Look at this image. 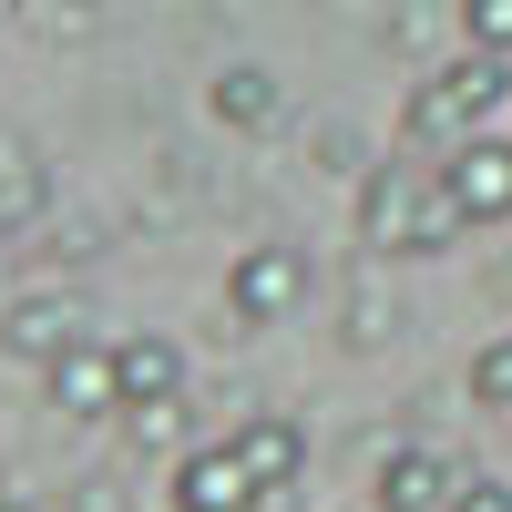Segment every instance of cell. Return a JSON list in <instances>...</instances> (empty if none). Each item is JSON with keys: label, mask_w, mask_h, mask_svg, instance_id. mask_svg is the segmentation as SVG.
<instances>
[{"label": "cell", "mask_w": 512, "mask_h": 512, "mask_svg": "<svg viewBox=\"0 0 512 512\" xmlns=\"http://www.w3.org/2000/svg\"><path fill=\"white\" fill-rule=\"evenodd\" d=\"M502 113H512V62H502V52H461V62H441V72L410 93L400 144H410V154H461L472 134H492Z\"/></svg>", "instance_id": "cell-1"}, {"label": "cell", "mask_w": 512, "mask_h": 512, "mask_svg": "<svg viewBox=\"0 0 512 512\" xmlns=\"http://www.w3.org/2000/svg\"><path fill=\"white\" fill-rule=\"evenodd\" d=\"M308 287H318V267H308V246H287V236H267V246H246L236 267H226V318L256 338V328H287L297 308H308Z\"/></svg>", "instance_id": "cell-2"}, {"label": "cell", "mask_w": 512, "mask_h": 512, "mask_svg": "<svg viewBox=\"0 0 512 512\" xmlns=\"http://www.w3.org/2000/svg\"><path fill=\"white\" fill-rule=\"evenodd\" d=\"M41 400H52L62 420H123V359L103 349V338H72V349L41 369Z\"/></svg>", "instance_id": "cell-3"}, {"label": "cell", "mask_w": 512, "mask_h": 512, "mask_svg": "<svg viewBox=\"0 0 512 512\" xmlns=\"http://www.w3.org/2000/svg\"><path fill=\"white\" fill-rule=\"evenodd\" d=\"M175 512H267V482L236 461V441H195L175 461V492H164Z\"/></svg>", "instance_id": "cell-4"}, {"label": "cell", "mask_w": 512, "mask_h": 512, "mask_svg": "<svg viewBox=\"0 0 512 512\" xmlns=\"http://www.w3.org/2000/svg\"><path fill=\"white\" fill-rule=\"evenodd\" d=\"M441 185L461 205V226H502L512 216V134H472L461 154H441Z\"/></svg>", "instance_id": "cell-5"}, {"label": "cell", "mask_w": 512, "mask_h": 512, "mask_svg": "<svg viewBox=\"0 0 512 512\" xmlns=\"http://www.w3.org/2000/svg\"><path fill=\"white\" fill-rule=\"evenodd\" d=\"M72 338H82V297L72 287H41V297H11V308H0V349L31 359V369H52Z\"/></svg>", "instance_id": "cell-6"}, {"label": "cell", "mask_w": 512, "mask_h": 512, "mask_svg": "<svg viewBox=\"0 0 512 512\" xmlns=\"http://www.w3.org/2000/svg\"><path fill=\"white\" fill-rule=\"evenodd\" d=\"M451 461L431 441H400L390 461H379V482H369V512H451Z\"/></svg>", "instance_id": "cell-7"}, {"label": "cell", "mask_w": 512, "mask_h": 512, "mask_svg": "<svg viewBox=\"0 0 512 512\" xmlns=\"http://www.w3.org/2000/svg\"><path fill=\"white\" fill-rule=\"evenodd\" d=\"M205 113L226 123V134H277V113H287V82L267 62H226L216 82H205Z\"/></svg>", "instance_id": "cell-8"}, {"label": "cell", "mask_w": 512, "mask_h": 512, "mask_svg": "<svg viewBox=\"0 0 512 512\" xmlns=\"http://www.w3.org/2000/svg\"><path fill=\"white\" fill-rule=\"evenodd\" d=\"M226 441H236V461H246L267 492H297V472H308V431H297L287 410H246Z\"/></svg>", "instance_id": "cell-9"}, {"label": "cell", "mask_w": 512, "mask_h": 512, "mask_svg": "<svg viewBox=\"0 0 512 512\" xmlns=\"http://www.w3.org/2000/svg\"><path fill=\"white\" fill-rule=\"evenodd\" d=\"M113 359H123V410L185 400V349H175L164 328H134V338H113Z\"/></svg>", "instance_id": "cell-10"}, {"label": "cell", "mask_w": 512, "mask_h": 512, "mask_svg": "<svg viewBox=\"0 0 512 512\" xmlns=\"http://www.w3.org/2000/svg\"><path fill=\"white\" fill-rule=\"evenodd\" d=\"M400 338V297H390V277H349L338 287V349L349 359H379Z\"/></svg>", "instance_id": "cell-11"}, {"label": "cell", "mask_w": 512, "mask_h": 512, "mask_svg": "<svg viewBox=\"0 0 512 512\" xmlns=\"http://www.w3.org/2000/svg\"><path fill=\"white\" fill-rule=\"evenodd\" d=\"M369 164H379V154L359 144V123H349V113H328V123H308V175H328V185H359Z\"/></svg>", "instance_id": "cell-12"}, {"label": "cell", "mask_w": 512, "mask_h": 512, "mask_svg": "<svg viewBox=\"0 0 512 512\" xmlns=\"http://www.w3.org/2000/svg\"><path fill=\"white\" fill-rule=\"evenodd\" d=\"M461 390H472V410H512V328L472 349V369H461Z\"/></svg>", "instance_id": "cell-13"}, {"label": "cell", "mask_w": 512, "mask_h": 512, "mask_svg": "<svg viewBox=\"0 0 512 512\" xmlns=\"http://www.w3.org/2000/svg\"><path fill=\"white\" fill-rule=\"evenodd\" d=\"M31 216H41V164L11 144V154H0V236H21Z\"/></svg>", "instance_id": "cell-14"}, {"label": "cell", "mask_w": 512, "mask_h": 512, "mask_svg": "<svg viewBox=\"0 0 512 512\" xmlns=\"http://www.w3.org/2000/svg\"><path fill=\"white\" fill-rule=\"evenodd\" d=\"M461 52H502L512 62V0H461Z\"/></svg>", "instance_id": "cell-15"}, {"label": "cell", "mask_w": 512, "mask_h": 512, "mask_svg": "<svg viewBox=\"0 0 512 512\" xmlns=\"http://www.w3.org/2000/svg\"><path fill=\"white\" fill-rule=\"evenodd\" d=\"M123 441H134V451H164V441H185V400H154V410H123Z\"/></svg>", "instance_id": "cell-16"}, {"label": "cell", "mask_w": 512, "mask_h": 512, "mask_svg": "<svg viewBox=\"0 0 512 512\" xmlns=\"http://www.w3.org/2000/svg\"><path fill=\"white\" fill-rule=\"evenodd\" d=\"M451 512H512V492H502L492 472H461V482H451Z\"/></svg>", "instance_id": "cell-17"}, {"label": "cell", "mask_w": 512, "mask_h": 512, "mask_svg": "<svg viewBox=\"0 0 512 512\" xmlns=\"http://www.w3.org/2000/svg\"><path fill=\"white\" fill-rule=\"evenodd\" d=\"M0 512H41V502H31V492H11V482H0Z\"/></svg>", "instance_id": "cell-18"}, {"label": "cell", "mask_w": 512, "mask_h": 512, "mask_svg": "<svg viewBox=\"0 0 512 512\" xmlns=\"http://www.w3.org/2000/svg\"><path fill=\"white\" fill-rule=\"evenodd\" d=\"M72 11H103V0H72Z\"/></svg>", "instance_id": "cell-19"}]
</instances>
